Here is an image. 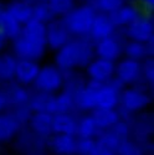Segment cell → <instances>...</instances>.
<instances>
[{"instance_id": "obj_1", "label": "cell", "mask_w": 154, "mask_h": 155, "mask_svg": "<svg viewBox=\"0 0 154 155\" xmlns=\"http://www.w3.org/2000/svg\"><path fill=\"white\" fill-rule=\"evenodd\" d=\"M12 52L16 58L38 61L45 54L46 45V24L37 20H29L21 25L19 35L11 40Z\"/></svg>"}, {"instance_id": "obj_2", "label": "cell", "mask_w": 154, "mask_h": 155, "mask_svg": "<svg viewBox=\"0 0 154 155\" xmlns=\"http://www.w3.org/2000/svg\"><path fill=\"white\" fill-rule=\"evenodd\" d=\"M93 57V42L88 37H72L56 51L55 64L62 72H69L85 68Z\"/></svg>"}, {"instance_id": "obj_3", "label": "cell", "mask_w": 154, "mask_h": 155, "mask_svg": "<svg viewBox=\"0 0 154 155\" xmlns=\"http://www.w3.org/2000/svg\"><path fill=\"white\" fill-rule=\"evenodd\" d=\"M96 12V9L91 4L79 3L61 19L72 37H88Z\"/></svg>"}, {"instance_id": "obj_4", "label": "cell", "mask_w": 154, "mask_h": 155, "mask_svg": "<svg viewBox=\"0 0 154 155\" xmlns=\"http://www.w3.org/2000/svg\"><path fill=\"white\" fill-rule=\"evenodd\" d=\"M127 40H133L146 44H153L154 38V21L152 12L143 11L136 20L122 30Z\"/></svg>"}, {"instance_id": "obj_5", "label": "cell", "mask_w": 154, "mask_h": 155, "mask_svg": "<svg viewBox=\"0 0 154 155\" xmlns=\"http://www.w3.org/2000/svg\"><path fill=\"white\" fill-rule=\"evenodd\" d=\"M32 86L38 92L56 93L63 88V72L56 64H46L40 67Z\"/></svg>"}, {"instance_id": "obj_6", "label": "cell", "mask_w": 154, "mask_h": 155, "mask_svg": "<svg viewBox=\"0 0 154 155\" xmlns=\"http://www.w3.org/2000/svg\"><path fill=\"white\" fill-rule=\"evenodd\" d=\"M114 80L122 86H134L142 81V62L126 57L114 63Z\"/></svg>"}, {"instance_id": "obj_7", "label": "cell", "mask_w": 154, "mask_h": 155, "mask_svg": "<svg viewBox=\"0 0 154 155\" xmlns=\"http://www.w3.org/2000/svg\"><path fill=\"white\" fill-rule=\"evenodd\" d=\"M123 45L124 41L119 37V30H117L112 36L93 42L95 56L116 62L123 55Z\"/></svg>"}, {"instance_id": "obj_8", "label": "cell", "mask_w": 154, "mask_h": 155, "mask_svg": "<svg viewBox=\"0 0 154 155\" xmlns=\"http://www.w3.org/2000/svg\"><path fill=\"white\" fill-rule=\"evenodd\" d=\"M122 87L123 86L114 78L108 82L101 83L96 94V108L114 109L119 103Z\"/></svg>"}, {"instance_id": "obj_9", "label": "cell", "mask_w": 154, "mask_h": 155, "mask_svg": "<svg viewBox=\"0 0 154 155\" xmlns=\"http://www.w3.org/2000/svg\"><path fill=\"white\" fill-rule=\"evenodd\" d=\"M150 96L138 87H129L127 89H122L119 96V103L122 108L127 112H138L142 110L150 103Z\"/></svg>"}, {"instance_id": "obj_10", "label": "cell", "mask_w": 154, "mask_h": 155, "mask_svg": "<svg viewBox=\"0 0 154 155\" xmlns=\"http://www.w3.org/2000/svg\"><path fill=\"white\" fill-rule=\"evenodd\" d=\"M71 38L72 36L61 18H55L46 24V45L51 50L57 51Z\"/></svg>"}, {"instance_id": "obj_11", "label": "cell", "mask_w": 154, "mask_h": 155, "mask_svg": "<svg viewBox=\"0 0 154 155\" xmlns=\"http://www.w3.org/2000/svg\"><path fill=\"white\" fill-rule=\"evenodd\" d=\"M114 63L116 62L95 56L92 61L85 67L88 78L99 83L111 81L112 78H114Z\"/></svg>"}, {"instance_id": "obj_12", "label": "cell", "mask_w": 154, "mask_h": 155, "mask_svg": "<svg viewBox=\"0 0 154 155\" xmlns=\"http://www.w3.org/2000/svg\"><path fill=\"white\" fill-rule=\"evenodd\" d=\"M142 12H143L142 8H140L136 2H124L117 10L111 12L109 18L113 21L116 29L123 30L133 20H136Z\"/></svg>"}, {"instance_id": "obj_13", "label": "cell", "mask_w": 154, "mask_h": 155, "mask_svg": "<svg viewBox=\"0 0 154 155\" xmlns=\"http://www.w3.org/2000/svg\"><path fill=\"white\" fill-rule=\"evenodd\" d=\"M116 31H117V29H116L109 15L97 11L92 22L91 30H89V34H88V38L92 42H97L102 40V38L112 36Z\"/></svg>"}, {"instance_id": "obj_14", "label": "cell", "mask_w": 154, "mask_h": 155, "mask_svg": "<svg viewBox=\"0 0 154 155\" xmlns=\"http://www.w3.org/2000/svg\"><path fill=\"white\" fill-rule=\"evenodd\" d=\"M38 70H40V66H38L37 61L16 58L14 80L22 86H31L38 73Z\"/></svg>"}, {"instance_id": "obj_15", "label": "cell", "mask_w": 154, "mask_h": 155, "mask_svg": "<svg viewBox=\"0 0 154 155\" xmlns=\"http://www.w3.org/2000/svg\"><path fill=\"white\" fill-rule=\"evenodd\" d=\"M4 9L20 25L26 24L32 19V5L26 3L25 0H10Z\"/></svg>"}, {"instance_id": "obj_16", "label": "cell", "mask_w": 154, "mask_h": 155, "mask_svg": "<svg viewBox=\"0 0 154 155\" xmlns=\"http://www.w3.org/2000/svg\"><path fill=\"white\" fill-rule=\"evenodd\" d=\"M123 54L136 61H144L153 55V44H146L133 40H127L123 45Z\"/></svg>"}, {"instance_id": "obj_17", "label": "cell", "mask_w": 154, "mask_h": 155, "mask_svg": "<svg viewBox=\"0 0 154 155\" xmlns=\"http://www.w3.org/2000/svg\"><path fill=\"white\" fill-rule=\"evenodd\" d=\"M29 107L32 112H44L55 114V93L36 91L30 96Z\"/></svg>"}, {"instance_id": "obj_18", "label": "cell", "mask_w": 154, "mask_h": 155, "mask_svg": "<svg viewBox=\"0 0 154 155\" xmlns=\"http://www.w3.org/2000/svg\"><path fill=\"white\" fill-rule=\"evenodd\" d=\"M52 115L51 113L35 112L30 115V125L32 130L40 137H49L52 133Z\"/></svg>"}, {"instance_id": "obj_19", "label": "cell", "mask_w": 154, "mask_h": 155, "mask_svg": "<svg viewBox=\"0 0 154 155\" xmlns=\"http://www.w3.org/2000/svg\"><path fill=\"white\" fill-rule=\"evenodd\" d=\"M52 132L56 134L75 135L77 123L70 113H56L52 115Z\"/></svg>"}, {"instance_id": "obj_20", "label": "cell", "mask_w": 154, "mask_h": 155, "mask_svg": "<svg viewBox=\"0 0 154 155\" xmlns=\"http://www.w3.org/2000/svg\"><path fill=\"white\" fill-rule=\"evenodd\" d=\"M21 30V25L11 18V15L0 6V35L5 40H14Z\"/></svg>"}, {"instance_id": "obj_21", "label": "cell", "mask_w": 154, "mask_h": 155, "mask_svg": "<svg viewBox=\"0 0 154 155\" xmlns=\"http://www.w3.org/2000/svg\"><path fill=\"white\" fill-rule=\"evenodd\" d=\"M8 102L11 103L14 106H22V104H29L30 99V93L25 86L15 82L12 83V81L8 82V87L4 88Z\"/></svg>"}, {"instance_id": "obj_22", "label": "cell", "mask_w": 154, "mask_h": 155, "mask_svg": "<svg viewBox=\"0 0 154 155\" xmlns=\"http://www.w3.org/2000/svg\"><path fill=\"white\" fill-rule=\"evenodd\" d=\"M77 141L71 134H56L51 139V148L59 155H72L76 153Z\"/></svg>"}, {"instance_id": "obj_23", "label": "cell", "mask_w": 154, "mask_h": 155, "mask_svg": "<svg viewBox=\"0 0 154 155\" xmlns=\"http://www.w3.org/2000/svg\"><path fill=\"white\" fill-rule=\"evenodd\" d=\"M19 128L20 122L12 114H0V143L14 138Z\"/></svg>"}, {"instance_id": "obj_24", "label": "cell", "mask_w": 154, "mask_h": 155, "mask_svg": "<svg viewBox=\"0 0 154 155\" xmlns=\"http://www.w3.org/2000/svg\"><path fill=\"white\" fill-rule=\"evenodd\" d=\"M92 118L95 119L98 129L111 128L113 124L118 122V113L114 109H103V108H95L92 109Z\"/></svg>"}, {"instance_id": "obj_25", "label": "cell", "mask_w": 154, "mask_h": 155, "mask_svg": "<svg viewBox=\"0 0 154 155\" xmlns=\"http://www.w3.org/2000/svg\"><path fill=\"white\" fill-rule=\"evenodd\" d=\"M16 57L10 54L0 55V82L8 83L14 80Z\"/></svg>"}, {"instance_id": "obj_26", "label": "cell", "mask_w": 154, "mask_h": 155, "mask_svg": "<svg viewBox=\"0 0 154 155\" xmlns=\"http://www.w3.org/2000/svg\"><path fill=\"white\" fill-rule=\"evenodd\" d=\"M55 18H63L79 4L77 0H46Z\"/></svg>"}, {"instance_id": "obj_27", "label": "cell", "mask_w": 154, "mask_h": 155, "mask_svg": "<svg viewBox=\"0 0 154 155\" xmlns=\"http://www.w3.org/2000/svg\"><path fill=\"white\" fill-rule=\"evenodd\" d=\"M75 108L73 96L67 91H63L55 96V114L56 113H70Z\"/></svg>"}, {"instance_id": "obj_28", "label": "cell", "mask_w": 154, "mask_h": 155, "mask_svg": "<svg viewBox=\"0 0 154 155\" xmlns=\"http://www.w3.org/2000/svg\"><path fill=\"white\" fill-rule=\"evenodd\" d=\"M32 19L42 24H47L55 19V15L52 14L46 2H38L32 5Z\"/></svg>"}, {"instance_id": "obj_29", "label": "cell", "mask_w": 154, "mask_h": 155, "mask_svg": "<svg viewBox=\"0 0 154 155\" xmlns=\"http://www.w3.org/2000/svg\"><path fill=\"white\" fill-rule=\"evenodd\" d=\"M98 130V127L95 122V119L92 118V115H87L85 117L79 124H77V134L80 135L81 139H86V138H92Z\"/></svg>"}, {"instance_id": "obj_30", "label": "cell", "mask_w": 154, "mask_h": 155, "mask_svg": "<svg viewBox=\"0 0 154 155\" xmlns=\"http://www.w3.org/2000/svg\"><path fill=\"white\" fill-rule=\"evenodd\" d=\"M97 143V151L98 154L99 153H103V151H109V153H116L117 151V148L121 143V140L116 137L112 132L105 134V135H102V138L96 141Z\"/></svg>"}, {"instance_id": "obj_31", "label": "cell", "mask_w": 154, "mask_h": 155, "mask_svg": "<svg viewBox=\"0 0 154 155\" xmlns=\"http://www.w3.org/2000/svg\"><path fill=\"white\" fill-rule=\"evenodd\" d=\"M124 0H93L92 6L98 12H103V14H111L114 10H117Z\"/></svg>"}, {"instance_id": "obj_32", "label": "cell", "mask_w": 154, "mask_h": 155, "mask_svg": "<svg viewBox=\"0 0 154 155\" xmlns=\"http://www.w3.org/2000/svg\"><path fill=\"white\" fill-rule=\"evenodd\" d=\"M79 155H97V143L91 138L80 139L76 144V153Z\"/></svg>"}, {"instance_id": "obj_33", "label": "cell", "mask_w": 154, "mask_h": 155, "mask_svg": "<svg viewBox=\"0 0 154 155\" xmlns=\"http://www.w3.org/2000/svg\"><path fill=\"white\" fill-rule=\"evenodd\" d=\"M142 80L148 84H153L154 82V62L152 57L142 61Z\"/></svg>"}, {"instance_id": "obj_34", "label": "cell", "mask_w": 154, "mask_h": 155, "mask_svg": "<svg viewBox=\"0 0 154 155\" xmlns=\"http://www.w3.org/2000/svg\"><path fill=\"white\" fill-rule=\"evenodd\" d=\"M116 153H117V155H143L142 150L134 143H131V141H127V140L121 141Z\"/></svg>"}, {"instance_id": "obj_35", "label": "cell", "mask_w": 154, "mask_h": 155, "mask_svg": "<svg viewBox=\"0 0 154 155\" xmlns=\"http://www.w3.org/2000/svg\"><path fill=\"white\" fill-rule=\"evenodd\" d=\"M136 3L146 12H152L154 9V0H136Z\"/></svg>"}, {"instance_id": "obj_36", "label": "cell", "mask_w": 154, "mask_h": 155, "mask_svg": "<svg viewBox=\"0 0 154 155\" xmlns=\"http://www.w3.org/2000/svg\"><path fill=\"white\" fill-rule=\"evenodd\" d=\"M8 104H9V102H8L4 88H0V110H3Z\"/></svg>"}, {"instance_id": "obj_37", "label": "cell", "mask_w": 154, "mask_h": 155, "mask_svg": "<svg viewBox=\"0 0 154 155\" xmlns=\"http://www.w3.org/2000/svg\"><path fill=\"white\" fill-rule=\"evenodd\" d=\"M5 38L2 36V35H0V51H2L3 50V47H4V45H5Z\"/></svg>"}, {"instance_id": "obj_38", "label": "cell", "mask_w": 154, "mask_h": 155, "mask_svg": "<svg viewBox=\"0 0 154 155\" xmlns=\"http://www.w3.org/2000/svg\"><path fill=\"white\" fill-rule=\"evenodd\" d=\"M77 2L81 3V4H91V5H92L93 0H77Z\"/></svg>"}, {"instance_id": "obj_39", "label": "cell", "mask_w": 154, "mask_h": 155, "mask_svg": "<svg viewBox=\"0 0 154 155\" xmlns=\"http://www.w3.org/2000/svg\"><path fill=\"white\" fill-rule=\"evenodd\" d=\"M26 3H29V4H31V5H34V4H36V3H38L40 0H25Z\"/></svg>"}, {"instance_id": "obj_40", "label": "cell", "mask_w": 154, "mask_h": 155, "mask_svg": "<svg viewBox=\"0 0 154 155\" xmlns=\"http://www.w3.org/2000/svg\"><path fill=\"white\" fill-rule=\"evenodd\" d=\"M97 155H114L113 153H109V151H103V153H99Z\"/></svg>"}, {"instance_id": "obj_41", "label": "cell", "mask_w": 154, "mask_h": 155, "mask_svg": "<svg viewBox=\"0 0 154 155\" xmlns=\"http://www.w3.org/2000/svg\"><path fill=\"white\" fill-rule=\"evenodd\" d=\"M124 2H136V0H124Z\"/></svg>"}, {"instance_id": "obj_42", "label": "cell", "mask_w": 154, "mask_h": 155, "mask_svg": "<svg viewBox=\"0 0 154 155\" xmlns=\"http://www.w3.org/2000/svg\"><path fill=\"white\" fill-rule=\"evenodd\" d=\"M40 2H46V0H40Z\"/></svg>"}, {"instance_id": "obj_43", "label": "cell", "mask_w": 154, "mask_h": 155, "mask_svg": "<svg viewBox=\"0 0 154 155\" xmlns=\"http://www.w3.org/2000/svg\"><path fill=\"white\" fill-rule=\"evenodd\" d=\"M0 6H3V5H2V4H0Z\"/></svg>"}]
</instances>
